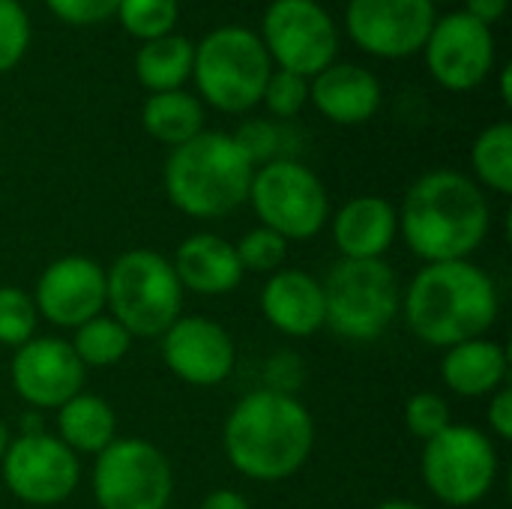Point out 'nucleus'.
Instances as JSON below:
<instances>
[{
    "instance_id": "obj_1",
    "label": "nucleus",
    "mask_w": 512,
    "mask_h": 509,
    "mask_svg": "<svg viewBox=\"0 0 512 509\" xmlns=\"http://www.w3.org/2000/svg\"><path fill=\"white\" fill-rule=\"evenodd\" d=\"M399 210V234L423 264L471 261L492 231V204L474 177L456 168L420 174Z\"/></svg>"
},
{
    "instance_id": "obj_2",
    "label": "nucleus",
    "mask_w": 512,
    "mask_h": 509,
    "mask_svg": "<svg viewBox=\"0 0 512 509\" xmlns=\"http://www.w3.org/2000/svg\"><path fill=\"white\" fill-rule=\"evenodd\" d=\"M222 450L240 477L282 483L309 462L315 450V420L294 393L273 387L252 390L228 411Z\"/></svg>"
},
{
    "instance_id": "obj_3",
    "label": "nucleus",
    "mask_w": 512,
    "mask_h": 509,
    "mask_svg": "<svg viewBox=\"0 0 512 509\" xmlns=\"http://www.w3.org/2000/svg\"><path fill=\"white\" fill-rule=\"evenodd\" d=\"M399 315L423 345L447 351L489 336L501 315V294L495 279L474 261L426 264L402 288Z\"/></svg>"
},
{
    "instance_id": "obj_4",
    "label": "nucleus",
    "mask_w": 512,
    "mask_h": 509,
    "mask_svg": "<svg viewBox=\"0 0 512 509\" xmlns=\"http://www.w3.org/2000/svg\"><path fill=\"white\" fill-rule=\"evenodd\" d=\"M255 165L240 150L234 135L201 132L174 147L162 168V186L183 216L213 222L240 210L249 198Z\"/></svg>"
},
{
    "instance_id": "obj_5",
    "label": "nucleus",
    "mask_w": 512,
    "mask_h": 509,
    "mask_svg": "<svg viewBox=\"0 0 512 509\" xmlns=\"http://www.w3.org/2000/svg\"><path fill=\"white\" fill-rule=\"evenodd\" d=\"M273 60L261 36L243 24H222L195 45L192 81L201 105L225 114H246L261 105Z\"/></svg>"
},
{
    "instance_id": "obj_6",
    "label": "nucleus",
    "mask_w": 512,
    "mask_h": 509,
    "mask_svg": "<svg viewBox=\"0 0 512 509\" xmlns=\"http://www.w3.org/2000/svg\"><path fill=\"white\" fill-rule=\"evenodd\" d=\"M105 309L132 339H159L183 312V288L171 258L153 249H129L105 270Z\"/></svg>"
},
{
    "instance_id": "obj_7",
    "label": "nucleus",
    "mask_w": 512,
    "mask_h": 509,
    "mask_svg": "<svg viewBox=\"0 0 512 509\" xmlns=\"http://www.w3.org/2000/svg\"><path fill=\"white\" fill-rule=\"evenodd\" d=\"M321 288H324L327 327L345 342L366 345L381 339L402 312V285L396 270L384 258L378 261L339 258L330 267Z\"/></svg>"
},
{
    "instance_id": "obj_8",
    "label": "nucleus",
    "mask_w": 512,
    "mask_h": 509,
    "mask_svg": "<svg viewBox=\"0 0 512 509\" xmlns=\"http://www.w3.org/2000/svg\"><path fill=\"white\" fill-rule=\"evenodd\" d=\"M498 471V447L477 426L450 423L441 435L423 444L420 474L432 498L444 507H477L495 489Z\"/></svg>"
},
{
    "instance_id": "obj_9",
    "label": "nucleus",
    "mask_w": 512,
    "mask_h": 509,
    "mask_svg": "<svg viewBox=\"0 0 512 509\" xmlns=\"http://www.w3.org/2000/svg\"><path fill=\"white\" fill-rule=\"evenodd\" d=\"M258 222L288 243L318 237L330 222V195L321 177L300 159L282 156L258 165L249 198Z\"/></svg>"
},
{
    "instance_id": "obj_10",
    "label": "nucleus",
    "mask_w": 512,
    "mask_h": 509,
    "mask_svg": "<svg viewBox=\"0 0 512 509\" xmlns=\"http://www.w3.org/2000/svg\"><path fill=\"white\" fill-rule=\"evenodd\" d=\"M90 489L99 509H168L174 468L150 441L117 438L96 456Z\"/></svg>"
},
{
    "instance_id": "obj_11",
    "label": "nucleus",
    "mask_w": 512,
    "mask_h": 509,
    "mask_svg": "<svg viewBox=\"0 0 512 509\" xmlns=\"http://www.w3.org/2000/svg\"><path fill=\"white\" fill-rule=\"evenodd\" d=\"M276 69L315 78L339 57L336 18L318 0H273L258 30Z\"/></svg>"
},
{
    "instance_id": "obj_12",
    "label": "nucleus",
    "mask_w": 512,
    "mask_h": 509,
    "mask_svg": "<svg viewBox=\"0 0 512 509\" xmlns=\"http://www.w3.org/2000/svg\"><path fill=\"white\" fill-rule=\"evenodd\" d=\"M6 492L27 507H57L81 483V459L51 432L18 435L0 459Z\"/></svg>"
},
{
    "instance_id": "obj_13",
    "label": "nucleus",
    "mask_w": 512,
    "mask_h": 509,
    "mask_svg": "<svg viewBox=\"0 0 512 509\" xmlns=\"http://www.w3.org/2000/svg\"><path fill=\"white\" fill-rule=\"evenodd\" d=\"M438 21L432 0H348L345 30L351 42L381 60L423 51Z\"/></svg>"
},
{
    "instance_id": "obj_14",
    "label": "nucleus",
    "mask_w": 512,
    "mask_h": 509,
    "mask_svg": "<svg viewBox=\"0 0 512 509\" xmlns=\"http://www.w3.org/2000/svg\"><path fill=\"white\" fill-rule=\"evenodd\" d=\"M423 57L429 75L450 93H471L495 69V33L468 12H447L435 21Z\"/></svg>"
},
{
    "instance_id": "obj_15",
    "label": "nucleus",
    "mask_w": 512,
    "mask_h": 509,
    "mask_svg": "<svg viewBox=\"0 0 512 509\" xmlns=\"http://www.w3.org/2000/svg\"><path fill=\"white\" fill-rule=\"evenodd\" d=\"M87 369L75 357L72 345L57 336H33L15 348L9 363V381L15 396L30 411H57L63 402L84 390Z\"/></svg>"
},
{
    "instance_id": "obj_16",
    "label": "nucleus",
    "mask_w": 512,
    "mask_h": 509,
    "mask_svg": "<svg viewBox=\"0 0 512 509\" xmlns=\"http://www.w3.org/2000/svg\"><path fill=\"white\" fill-rule=\"evenodd\" d=\"M162 363L189 387H219L237 366L231 333L204 315H180L162 336Z\"/></svg>"
},
{
    "instance_id": "obj_17",
    "label": "nucleus",
    "mask_w": 512,
    "mask_h": 509,
    "mask_svg": "<svg viewBox=\"0 0 512 509\" xmlns=\"http://www.w3.org/2000/svg\"><path fill=\"white\" fill-rule=\"evenodd\" d=\"M30 297L39 318L63 330H78L105 312V267L87 255H63L39 273Z\"/></svg>"
},
{
    "instance_id": "obj_18",
    "label": "nucleus",
    "mask_w": 512,
    "mask_h": 509,
    "mask_svg": "<svg viewBox=\"0 0 512 509\" xmlns=\"http://www.w3.org/2000/svg\"><path fill=\"white\" fill-rule=\"evenodd\" d=\"M258 306L264 321L291 339H309L327 327L321 279L297 267H282L270 273L261 288Z\"/></svg>"
},
{
    "instance_id": "obj_19",
    "label": "nucleus",
    "mask_w": 512,
    "mask_h": 509,
    "mask_svg": "<svg viewBox=\"0 0 512 509\" xmlns=\"http://www.w3.org/2000/svg\"><path fill=\"white\" fill-rule=\"evenodd\" d=\"M309 102L336 126H360L381 111L384 90L372 69L336 60L309 78Z\"/></svg>"
},
{
    "instance_id": "obj_20",
    "label": "nucleus",
    "mask_w": 512,
    "mask_h": 509,
    "mask_svg": "<svg viewBox=\"0 0 512 509\" xmlns=\"http://www.w3.org/2000/svg\"><path fill=\"white\" fill-rule=\"evenodd\" d=\"M330 234L345 261H378L399 237V210L384 195H357L330 216Z\"/></svg>"
},
{
    "instance_id": "obj_21",
    "label": "nucleus",
    "mask_w": 512,
    "mask_h": 509,
    "mask_svg": "<svg viewBox=\"0 0 512 509\" xmlns=\"http://www.w3.org/2000/svg\"><path fill=\"white\" fill-rule=\"evenodd\" d=\"M171 267L177 273L180 288L192 291L198 297H225V294L237 291L246 276L237 261L234 243L213 231L189 234L177 246Z\"/></svg>"
},
{
    "instance_id": "obj_22",
    "label": "nucleus",
    "mask_w": 512,
    "mask_h": 509,
    "mask_svg": "<svg viewBox=\"0 0 512 509\" xmlns=\"http://www.w3.org/2000/svg\"><path fill=\"white\" fill-rule=\"evenodd\" d=\"M510 378V354L495 339H468L444 351L441 381L462 399H489Z\"/></svg>"
},
{
    "instance_id": "obj_23",
    "label": "nucleus",
    "mask_w": 512,
    "mask_h": 509,
    "mask_svg": "<svg viewBox=\"0 0 512 509\" xmlns=\"http://www.w3.org/2000/svg\"><path fill=\"white\" fill-rule=\"evenodd\" d=\"M57 438L75 456H99L117 441V414L102 396L81 390L57 408Z\"/></svg>"
},
{
    "instance_id": "obj_24",
    "label": "nucleus",
    "mask_w": 512,
    "mask_h": 509,
    "mask_svg": "<svg viewBox=\"0 0 512 509\" xmlns=\"http://www.w3.org/2000/svg\"><path fill=\"white\" fill-rule=\"evenodd\" d=\"M204 105L195 93L189 90H165V93H147L141 105V126L144 132L165 144V147H180L192 141L195 135L204 132Z\"/></svg>"
},
{
    "instance_id": "obj_25",
    "label": "nucleus",
    "mask_w": 512,
    "mask_h": 509,
    "mask_svg": "<svg viewBox=\"0 0 512 509\" xmlns=\"http://www.w3.org/2000/svg\"><path fill=\"white\" fill-rule=\"evenodd\" d=\"M192 60L195 42L174 30L168 36L141 42L135 54V78L147 93L183 90V84L192 78Z\"/></svg>"
},
{
    "instance_id": "obj_26",
    "label": "nucleus",
    "mask_w": 512,
    "mask_h": 509,
    "mask_svg": "<svg viewBox=\"0 0 512 509\" xmlns=\"http://www.w3.org/2000/svg\"><path fill=\"white\" fill-rule=\"evenodd\" d=\"M471 168L477 186L495 195L512 192V123L498 120L486 126L471 144Z\"/></svg>"
},
{
    "instance_id": "obj_27",
    "label": "nucleus",
    "mask_w": 512,
    "mask_h": 509,
    "mask_svg": "<svg viewBox=\"0 0 512 509\" xmlns=\"http://www.w3.org/2000/svg\"><path fill=\"white\" fill-rule=\"evenodd\" d=\"M69 345L84 369H111L129 354L132 336L126 333V327L120 321H114L111 315L102 312V315L90 318L87 324H81L78 330H72Z\"/></svg>"
},
{
    "instance_id": "obj_28",
    "label": "nucleus",
    "mask_w": 512,
    "mask_h": 509,
    "mask_svg": "<svg viewBox=\"0 0 512 509\" xmlns=\"http://www.w3.org/2000/svg\"><path fill=\"white\" fill-rule=\"evenodd\" d=\"M114 18L129 36L150 42L177 30L180 0H120Z\"/></svg>"
},
{
    "instance_id": "obj_29",
    "label": "nucleus",
    "mask_w": 512,
    "mask_h": 509,
    "mask_svg": "<svg viewBox=\"0 0 512 509\" xmlns=\"http://www.w3.org/2000/svg\"><path fill=\"white\" fill-rule=\"evenodd\" d=\"M39 312L30 291L18 285H0V345L21 348L36 336Z\"/></svg>"
},
{
    "instance_id": "obj_30",
    "label": "nucleus",
    "mask_w": 512,
    "mask_h": 509,
    "mask_svg": "<svg viewBox=\"0 0 512 509\" xmlns=\"http://www.w3.org/2000/svg\"><path fill=\"white\" fill-rule=\"evenodd\" d=\"M234 252H237V261L243 267V273H276L285 267L288 261V240L279 237L276 231L258 225L252 231H246L237 243H234Z\"/></svg>"
},
{
    "instance_id": "obj_31",
    "label": "nucleus",
    "mask_w": 512,
    "mask_h": 509,
    "mask_svg": "<svg viewBox=\"0 0 512 509\" xmlns=\"http://www.w3.org/2000/svg\"><path fill=\"white\" fill-rule=\"evenodd\" d=\"M450 423H453L450 402L441 393L423 390V393L408 396V402H405V429H408V435L414 441L426 444L435 435H441Z\"/></svg>"
},
{
    "instance_id": "obj_32",
    "label": "nucleus",
    "mask_w": 512,
    "mask_h": 509,
    "mask_svg": "<svg viewBox=\"0 0 512 509\" xmlns=\"http://www.w3.org/2000/svg\"><path fill=\"white\" fill-rule=\"evenodd\" d=\"M33 39V24L21 0H0V75L12 72Z\"/></svg>"
},
{
    "instance_id": "obj_33",
    "label": "nucleus",
    "mask_w": 512,
    "mask_h": 509,
    "mask_svg": "<svg viewBox=\"0 0 512 509\" xmlns=\"http://www.w3.org/2000/svg\"><path fill=\"white\" fill-rule=\"evenodd\" d=\"M261 102L276 120H291L309 105V78L285 72V69H273Z\"/></svg>"
},
{
    "instance_id": "obj_34",
    "label": "nucleus",
    "mask_w": 512,
    "mask_h": 509,
    "mask_svg": "<svg viewBox=\"0 0 512 509\" xmlns=\"http://www.w3.org/2000/svg\"><path fill=\"white\" fill-rule=\"evenodd\" d=\"M234 141L240 144V150L249 156V162L267 165L273 159H282V129L270 120H249L234 132Z\"/></svg>"
},
{
    "instance_id": "obj_35",
    "label": "nucleus",
    "mask_w": 512,
    "mask_h": 509,
    "mask_svg": "<svg viewBox=\"0 0 512 509\" xmlns=\"http://www.w3.org/2000/svg\"><path fill=\"white\" fill-rule=\"evenodd\" d=\"M120 0H45L51 15L72 27H93L114 18Z\"/></svg>"
},
{
    "instance_id": "obj_36",
    "label": "nucleus",
    "mask_w": 512,
    "mask_h": 509,
    "mask_svg": "<svg viewBox=\"0 0 512 509\" xmlns=\"http://www.w3.org/2000/svg\"><path fill=\"white\" fill-rule=\"evenodd\" d=\"M489 429L498 441H512V393L510 387H501L498 393L489 396V411H486Z\"/></svg>"
},
{
    "instance_id": "obj_37",
    "label": "nucleus",
    "mask_w": 512,
    "mask_h": 509,
    "mask_svg": "<svg viewBox=\"0 0 512 509\" xmlns=\"http://www.w3.org/2000/svg\"><path fill=\"white\" fill-rule=\"evenodd\" d=\"M507 6H510V0H465L462 12H468L471 18H477L486 27H495L507 15Z\"/></svg>"
},
{
    "instance_id": "obj_38",
    "label": "nucleus",
    "mask_w": 512,
    "mask_h": 509,
    "mask_svg": "<svg viewBox=\"0 0 512 509\" xmlns=\"http://www.w3.org/2000/svg\"><path fill=\"white\" fill-rule=\"evenodd\" d=\"M198 509H252V507H249V501H246L240 492H234V489H216V492H210V495L201 501V507Z\"/></svg>"
},
{
    "instance_id": "obj_39",
    "label": "nucleus",
    "mask_w": 512,
    "mask_h": 509,
    "mask_svg": "<svg viewBox=\"0 0 512 509\" xmlns=\"http://www.w3.org/2000/svg\"><path fill=\"white\" fill-rule=\"evenodd\" d=\"M36 432H45L42 414H39V411H27L24 420H21V432H18V435H36Z\"/></svg>"
},
{
    "instance_id": "obj_40",
    "label": "nucleus",
    "mask_w": 512,
    "mask_h": 509,
    "mask_svg": "<svg viewBox=\"0 0 512 509\" xmlns=\"http://www.w3.org/2000/svg\"><path fill=\"white\" fill-rule=\"evenodd\" d=\"M501 99H504V105H512V69L510 66H504V69H501Z\"/></svg>"
},
{
    "instance_id": "obj_41",
    "label": "nucleus",
    "mask_w": 512,
    "mask_h": 509,
    "mask_svg": "<svg viewBox=\"0 0 512 509\" xmlns=\"http://www.w3.org/2000/svg\"><path fill=\"white\" fill-rule=\"evenodd\" d=\"M372 509H426L420 507V504H414V501H405V498H390V501H381L378 507Z\"/></svg>"
},
{
    "instance_id": "obj_42",
    "label": "nucleus",
    "mask_w": 512,
    "mask_h": 509,
    "mask_svg": "<svg viewBox=\"0 0 512 509\" xmlns=\"http://www.w3.org/2000/svg\"><path fill=\"white\" fill-rule=\"evenodd\" d=\"M9 441H12V438H9V429L0 423V459H3V453H6V447H9Z\"/></svg>"
},
{
    "instance_id": "obj_43",
    "label": "nucleus",
    "mask_w": 512,
    "mask_h": 509,
    "mask_svg": "<svg viewBox=\"0 0 512 509\" xmlns=\"http://www.w3.org/2000/svg\"><path fill=\"white\" fill-rule=\"evenodd\" d=\"M432 3H435V6H438V3H453V0H432Z\"/></svg>"
}]
</instances>
